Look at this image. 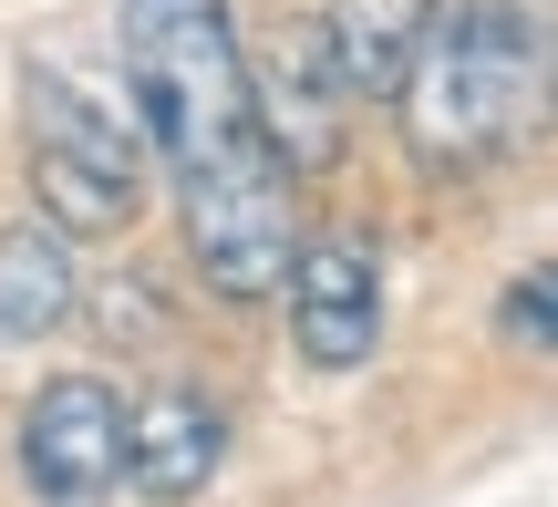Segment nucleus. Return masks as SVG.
Returning a JSON list of instances; mask_svg holds the SVG:
<instances>
[{"label":"nucleus","instance_id":"f03ea898","mask_svg":"<svg viewBox=\"0 0 558 507\" xmlns=\"http://www.w3.org/2000/svg\"><path fill=\"white\" fill-rule=\"evenodd\" d=\"M114 41H124V94H135V124L156 145L166 186L259 135L239 0H124Z\"/></svg>","mask_w":558,"mask_h":507},{"label":"nucleus","instance_id":"9b49d317","mask_svg":"<svg viewBox=\"0 0 558 507\" xmlns=\"http://www.w3.org/2000/svg\"><path fill=\"white\" fill-rule=\"evenodd\" d=\"M497 342L527 352V363H558V259H527L497 290Z\"/></svg>","mask_w":558,"mask_h":507},{"label":"nucleus","instance_id":"7ed1b4c3","mask_svg":"<svg viewBox=\"0 0 558 507\" xmlns=\"http://www.w3.org/2000/svg\"><path fill=\"white\" fill-rule=\"evenodd\" d=\"M21 177H32V218H52L62 239H114L145 218V186L166 166L135 104L83 94L52 62H21Z\"/></svg>","mask_w":558,"mask_h":507},{"label":"nucleus","instance_id":"9d476101","mask_svg":"<svg viewBox=\"0 0 558 507\" xmlns=\"http://www.w3.org/2000/svg\"><path fill=\"white\" fill-rule=\"evenodd\" d=\"M445 0H320V32H331L341 73L362 83V94H393L403 62L424 52V32H435Z\"/></svg>","mask_w":558,"mask_h":507},{"label":"nucleus","instance_id":"20e7f679","mask_svg":"<svg viewBox=\"0 0 558 507\" xmlns=\"http://www.w3.org/2000/svg\"><path fill=\"white\" fill-rule=\"evenodd\" d=\"M177 239H186V269H197L228 311L279 301L300 239H311L290 156H279L269 135H248V145H228V156H207L197 177H177Z\"/></svg>","mask_w":558,"mask_h":507},{"label":"nucleus","instance_id":"f257e3e1","mask_svg":"<svg viewBox=\"0 0 558 507\" xmlns=\"http://www.w3.org/2000/svg\"><path fill=\"white\" fill-rule=\"evenodd\" d=\"M558 114V41L527 0H445L393 83L403 156L435 186H476Z\"/></svg>","mask_w":558,"mask_h":507},{"label":"nucleus","instance_id":"0eeeda50","mask_svg":"<svg viewBox=\"0 0 558 507\" xmlns=\"http://www.w3.org/2000/svg\"><path fill=\"white\" fill-rule=\"evenodd\" d=\"M248 94H259V135L290 156V177L341 166V135H352L362 83L341 73V52H331L320 21H279L269 41H248Z\"/></svg>","mask_w":558,"mask_h":507},{"label":"nucleus","instance_id":"423d86ee","mask_svg":"<svg viewBox=\"0 0 558 507\" xmlns=\"http://www.w3.org/2000/svg\"><path fill=\"white\" fill-rule=\"evenodd\" d=\"M290 363L300 373H362L383 352V249L362 228H311L290 259Z\"/></svg>","mask_w":558,"mask_h":507},{"label":"nucleus","instance_id":"1a4fd4ad","mask_svg":"<svg viewBox=\"0 0 558 507\" xmlns=\"http://www.w3.org/2000/svg\"><path fill=\"white\" fill-rule=\"evenodd\" d=\"M83 311V259L52 218H11L0 228V342H52Z\"/></svg>","mask_w":558,"mask_h":507},{"label":"nucleus","instance_id":"6e6552de","mask_svg":"<svg viewBox=\"0 0 558 507\" xmlns=\"http://www.w3.org/2000/svg\"><path fill=\"white\" fill-rule=\"evenodd\" d=\"M228 405L197 384H156L135 405V425H124V487H135L145 507H197L207 487H218L228 467Z\"/></svg>","mask_w":558,"mask_h":507},{"label":"nucleus","instance_id":"39448f33","mask_svg":"<svg viewBox=\"0 0 558 507\" xmlns=\"http://www.w3.org/2000/svg\"><path fill=\"white\" fill-rule=\"evenodd\" d=\"M124 425H135V405H124L104 373H52V384H32V405H21L11 425V467L32 507H104L124 487Z\"/></svg>","mask_w":558,"mask_h":507}]
</instances>
